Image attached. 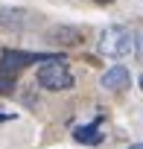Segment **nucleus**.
Returning <instances> with one entry per match:
<instances>
[{"label": "nucleus", "mask_w": 143, "mask_h": 149, "mask_svg": "<svg viewBox=\"0 0 143 149\" xmlns=\"http://www.w3.org/2000/svg\"><path fill=\"white\" fill-rule=\"evenodd\" d=\"M134 47H137V38L123 24H111L99 32V53H105L111 58H126L134 53Z\"/></svg>", "instance_id": "nucleus-1"}, {"label": "nucleus", "mask_w": 143, "mask_h": 149, "mask_svg": "<svg viewBox=\"0 0 143 149\" xmlns=\"http://www.w3.org/2000/svg\"><path fill=\"white\" fill-rule=\"evenodd\" d=\"M64 61H67V58L47 61V64H41V67H38V73H35V82H38V88L58 94V91H70V88L76 85L73 73H70V67H67Z\"/></svg>", "instance_id": "nucleus-2"}, {"label": "nucleus", "mask_w": 143, "mask_h": 149, "mask_svg": "<svg viewBox=\"0 0 143 149\" xmlns=\"http://www.w3.org/2000/svg\"><path fill=\"white\" fill-rule=\"evenodd\" d=\"M58 58H67L64 53H29V50H0V67L9 70V73H18L29 64H47V61H58Z\"/></svg>", "instance_id": "nucleus-3"}, {"label": "nucleus", "mask_w": 143, "mask_h": 149, "mask_svg": "<svg viewBox=\"0 0 143 149\" xmlns=\"http://www.w3.org/2000/svg\"><path fill=\"white\" fill-rule=\"evenodd\" d=\"M99 85H102L105 91H126V88L131 85V73H128L126 64H114V67H108V70L102 73Z\"/></svg>", "instance_id": "nucleus-4"}, {"label": "nucleus", "mask_w": 143, "mask_h": 149, "mask_svg": "<svg viewBox=\"0 0 143 149\" xmlns=\"http://www.w3.org/2000/svg\"><path fill=\"white\" fill-rule=\"evenodd\" d=\"M73 140L82 146H96L105 140V132L99 129V123H88V126H76L73 129Z\"/></svg>", "instance_id": "nucleus-5"}, {"label": "nucleus", "mask_w": 143, "mask_h": 149, "mask_svg": "<svg viewBox=\"0 0 143 149\" xmlns=\"http://www.w3.org/2000/svg\"><path fill=\"white\" fill-rule=\"evenodd\" d=\"M26 24H29V18H26L24 9H12V6L0 9V26L3 29H24Z\"/></svg>", "instance_id": "nucleus-6"}, {"label": "nucleus", "mask_w": 143, "mask_h": 149, "mask_svg": "<svg viewBox=\"0 0 143 149\" xmlns=\"http://www.w3.org/2000/svg\"><path fill=\"white\" fill-rule=\"evenodd\" d=\"M15 88H18V76L0 67V94H15Z\"/></svg>", "instance_id": "nucleus-7"}, {"label": "nucleus", "mask_w": 143, "mask_h": 149, "mask_svg": "<svg viewBox=\"0 0 143 149\" xmlns=\"http://www.w3.org/2000/svg\"><path fill=\"white\" fill-rule=\"evenodd\" d=\"M0 120H15V114H6V111H0Z\"/></svg>", "instance_id": "nucleus-8"}, {"label": "nucleus", "mask_w": 143, "mask_h": 149, "mask_svg": "<svg viewBox=\"0 0 143 149\" xmlns=\"http://www.w3.org/2000/svg\"><path fill=\"white\" fill-rule=\"evenodd\" d=\"M137 53H140V56H143V35H140V38H137Z\"/></svg>", "instance_id": "nucleus-9"}, {"label": "nucleus", "mask_w": 143, "mask_h": 149, "mask_svg": "<svg viewBox=\"0 0 143 149\" xmlns=\"http://www.w3.org/2000/svg\"><path fill=\"white\" fill-rule=\"evenodd\" d=\"M126 149H143V143H131V146H126Z\"/></svg>", "instance_id": "nucleus-10"}, {"label": "nucleus", "mask_w": 143, "mask_h": 149, "mask_svg": "<svg viewBox=\"0 0 143 149\" xmlns=\"http://www.w3.org/2000/svg\"><path fill=\"white\" fill-rule=\"evenodd\" d=\"M94 3H102V6H105V3H114V0H94Z\"/></svg>", "instance_id": "nucleus-11"}, {"label": "nucleus", "mask_w": 143, "mask_h": 149, "mask_svg": "<svg viewBox=\"0 0 143 149\" xmlns=\"http://www.w3.org/2000/svg\"><path fill=\"white\" fill-rule=\"evenodd\" d=\"M137 82H140V91H143V73H140V79H137Z\"/></svg>", "instance_id": "nucleus-12"}]
</instances>
